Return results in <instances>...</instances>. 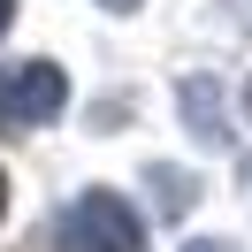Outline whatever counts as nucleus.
Wrapping results in <instances>:
<instances>
[{"instance_id":"nucleus-1","label":"nucleus","mask_w":252,"mask_h":252,"mask_svg":"<svg viewBox=\"0 0 252 252\" xmlns=\"http://www.w3.org/2000/svg\"><path fill=\"white\" fill-rule=\"evenodd\" d=\"M69 107V77L54 62H0V130L54 123Z\"/></svg>"},{"instance_id":"nucleus-2","label":"nucleus","mask_w":252,"mask_h":252,"mask_svg":"<svg viewBox=\"0 0 252 252\" xmlns=\"http://www.w3.org/2000/svg\"><path fill=\"white\" fill-rule=\"evenodd\" d=\"M62 229H69V252H145L138 214H130V199H115V191H84Z\"/></svg>"},{"instance_id":"nucleus-3","label":"nucleus","mask_w":252,"mask_h":252,"mask_svg":"<svg viewBox=\"0 0 252 252\" xmlns=\"http://www.w3.org/2000/svg\"><path fill=\"white\" fill-rule=\"evenodd\" d=\"M184 115H199V138H229V130H221V99H214V84H184Z\"/></svg>"},{"instance_id":"nucleus-4","label":"nucleus","mask_w":252,"mask_h":252,"mask_svg":"<svg viewBox=\"0 0 252 252\" xmlns=\"http://www.w3.org/2000/svg\"><path fill=\"white\" fill-rule=\"evenodd\" d=\"M23 252H54V237H31V245H23Z\"/></svg>"},{"instance_id":"nucleus-5","label":"nucleus","mask_w":252,"mask_h":252,"mask_svg":"<svg viewBox=\"0 0 252 252\" xmlns=\"http://www.w3.org/2000/svg\"><path fill=\"white\" fill-rule=\"evenodd\" d=\"M184 252H229V245H184Z\"/></svg>"},{"instance_id":"nucleus-6","label":"nucleus","mask_w":252,"mask_h":252,"mask_svg":"<svg viewBox=\"0 0 252 252\" xmlns=\"http://www.w3.org/2000/svg\"><path fill=\"white\" fill-rule=\"evenodd\" d=\"M8 16H16V0H0V23H8Z\"/></svg>"},{"instance_id":"nucleus-7","label":"nucleus","mask_w":252,"mask_h":252,"mask_svg":"<svg viewBox=\"0 0 252 252\" xmlns=\"http://www.w3.org/2000/svg\"><path fill=\"white\" fill-rule=\"evenodd\" d=\"M0 214H8V176H0Z\"/></svg>"},{"instance_id":"nucleus-8","label":"nucleus","mask_w":252,"mask_h":252,"mask_svg":"<svg viewBox=\"0 0 252 252\" xmlns=\"http://www.w3.org/2000/svg\"><path fill=\"white\" fill-rule=\"evenodd\" d=\"M245 115H252V84H245Z\"/></svg>"},{"instance_id":"nucleus-9","label":"nucleus","mask_w":252,"mask_h":252,"mask_svg":"<svg viewBox=\"0 0 252 252\" xmlns=\"http://www.w3.org/2000/svg\"><path fill=\"white\" fill-rule=\"evenodd\" d=\"M107 8H130V0H107Z\"/></svg>"}]
</instances>
